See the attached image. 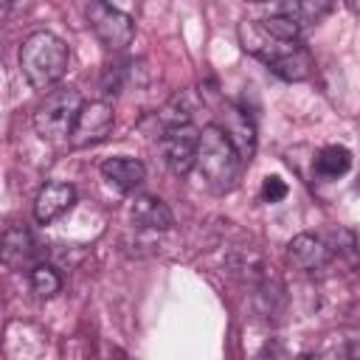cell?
Segmentation results:
<instances>
[{
    "instance_id": "obj_1",
    "label": "cell",
    "mask_w": 360,
    "mask_h": 360,
    "mask_svg": "<svg viewBox=\"0 0 360 360\" xmlns=\"http://www.w3.org/2000/svg\"><path fill=\"white\" fill-rule=\"evenodd\" d=\"M68 45L51 31H34L20 45V70L34 90H48L68 70Z\"/></svg>"
},
{
    "instance_id": "obj_2",
    "label": "cell",
    "mask_w": 360,
    "mask_h": 360,
    "mask_svg": "<svg viewBox=\"0 0 360 360\" xmlns=\"http://www.w3.org/2000/svg\"><path fill=\"white\" fill-rule=\"evenodd\" d=\"M242 155L233 146V141L228 138V132L219 124H208L200 132V152H197V166L202 180L214 188V191H231L236 186L239 177V166H242Z\"/></svg>"
},
{
    "instance_id": "obj_3",
    "label": "cell",
    "mask_w": 360,
    "mask_h": 360,
    "mask_svg": "<svg viewBox=\"0 0 360 360\" xmlns=\"http://www.w3.org/2000/svg\"><path fill=\"white\" fill-rule=\"evenodd\" d=\"M82 112V96L73 87L48 93L34 110V129L42 141H65L73 132V124Z\"/></svg>"
},
{
    "instance_id": "obj_4",
    "label": "cell",
    "mask_w": 360,
    "mask_h": 360,
    "mask_svg": "<svg viewBox=\"0 0 360 360\" xmlns=\"http://www.w3.org/2000/svg\"><path fill=\"white\" fill-rule=\"evenodd\" d=\"M87 22H90L93 34L98 37V42L110 51L127 48L135 37V20L127 11L110 6L107 0H90L87 3Z\"/></svg>"
},
{
    "instance_id": "obj_5",
    "label": "cell",
    "mask_w": 360,
    "mask_h": 360,
    "mask_svg": "<svg viewBox=\"0 0 360 360\" xmlns=\"http://www.w3.org/2000/svg\"><path fill=\"white\" fill-rule=\"evenodd\" d=\"M163 155H166V163L174 174H188L191 166L197 163V152H200V129L191 127L188 121H180V124H172L166 127L163 138Z\"/></svg>"
},
{
    "instance_id": "obj_6",
    "label": "cell",
    "mask_w": 360,
    "mask_h": 360,
    "mask_svg": "<svg viewBox=\"0 0 360 360\" xmlns=\"http://www.w3.org/2000/svg\"><path fill=\"white\" fill-rule=\"evenodd\" d=\"M112 107L107 101H90V104H82V112L73 124V132H70V143L73 146H90L101 138L110 135L112 129Z\"/></svg>"
},
{
    "instance_id": "obj_7",
    "label": "cell",
    "mask_w": 360,
    "mask_h": 360,
    "mask_svg": "<svg viewBox=\"0 0 360 360\" xmlns=\"http://www.w3.org/2000/svg\"><path fill=\"white\" fill-rule=\"evenodd\" d=\"M76 202V188L70 183H45L34 200V217L39 225H51Z\"/></svg>"
},
{
    "instance_id": "obj_8",
    "label": "cell",
    "mask_w": 360,
    "mask_h": 360,
    "mask_svg": "<svg viewBox=\"0 0 360 360\" xmlns=\"http://www.w3.org/2000/svg\"><path fill=\"white\" fill-rule=\"evenodd\" d=\"M329 256H332V248L321 236H315V233H298L287 245V259L298 270H309V273L312 270H323Z\"/></svg>"
},
{
    "instance_id": "obj_9",
    "label": "cell",
    "mask_w": 360,
    "mask_h": 360,
    "mask_svg": "<svg viewBox=\"0 0 360 360\" xmlns=\"http://www.w3.org/2000/svg\"><path fill=\"white\" fill-rule=\"evenodd\" d=\"M101 177L121 194H129L135 188H141V183L146 180V166L135 158L118 155V158H107L101 163Z\"/></svg>"
},
{
    "instance_id": "obj_10",
    "label": "cell",
    "mask_w": 360,
    "mask_h": 360,
    "mask_svg": "<svg viewBox=\"0 0 360 360\" xmlns=\"http://www.w3.org/2000/svg\"><path fill=\"white\" fill-rule=\"evenodd\" d=\"M129 217L138 228H146V231H166V228L174 225V217H172L169 205L160 197H152V194L135 197L132 208H129Z\"/></svg>"
},
{
    "instance_id": "obj_11",
    "label": "cell",
    "mask_w": 360,
    "mask_h": 360,
    "mask_svg": "<svg viewBox=\"0 0 360 360\" xmlns=\"http://www.w3.org/2000/svg\"><path fill=\"white\" fill-rule=\"evenodd\" d=\"M225 124L222 129L228 132V138L233 141V146L239 149L242 160H250L253 158V149H256V129H253V121L248 118L245 110L233 107V104H225Z\"/></svg>"
},
{
    "instance_id": "obj_12",
    "label": "cell",
    "mask_w": 360,
    "mask_h": 360,
    "mask_svg": "<svg viewBox=\"0 0 360 360\" xmlns=\"http://www.w3.org/2000/svg\"><path fill=\"white\" fill-rule=\"evenodd\" d=\"M329 11H332V0H278L276 3V14L290 17L301 28L318 25Z\"/></svg>"
},
{
    "instance_id": "obj_13",
    "label": "cell",
    "mask_w": 360,
    "mask_h": 360,
    "mask_svg": "<svg viewBox=\"0 0 360 360\" xmlns=\"http://www.w3.org/2000/svg\"><path fill=\"white\" fill-rule=\"evenodd\" d=\"M312 169L321 180H338L340 174H346L352 169V152L340 143H329L315 155Z\"/></svg>"
},
{
    "instance_id": "obj_14",
    "label": "cell",
    "mask_w": 360,
    "mask_h": 360,
    "mask_svg": "<svg viewBox=\"0 0 360 360\" xmlns=\"http://www.w3.org/2000/svg\"><path fill=\"white\" fill-rule=\"evenodd\" d=\"M276 76H281L284 82H304L312 73V56L304 45H295L290 53H284L281 59H276L273 65H267Z\"/></svg>"
},
{
    "instance_id": "obj_15",
    "label": "cell",
    "mask_w": 360,
    "mask_h": 360,
    "mask_svg": "<svg viewBox=\"0 0 360 360\" xmlns=\"http://www.w3.org/2000/svg\"><path fill=\"white\" fill-rule=\"evenodd\" d=\"M31 253H34V242H31V233H28L25 228H11V231H6V236H3V259H6L8 264L25 262Z\"/></svg>"
},
{
    "instance_id": "obj_16",
    "label": "cell",
    "mask_w": 360,
    "mask_h": 360,
    "mask_svg": "<svg viewBox=\"0 0 360 360\" xmlns=\"http://www.w3.org/2000/svg\"><path fill=\"white\" fill-rule=\"evenodd\" d=\"M31 287H34V292L39 298H51V295H56L62 290V276L51 264H37L31 270Z\"/></svg>"
},
{
    "instance_id": "obj_17",
    "label": "cell",
    "mask_w": 360,
    "mask_h": 360,
    "mask_svg": "<svg viewBox=\"0 0 360 360\" xmlns=\"http://www.w3.org/2000/svg\"><path fill=\"white\" fill-rule=\"evenodd\" d=\"M262 25H264L273 37L287 39V42H298V39H301V31H304L298 22H292V20L284 17V14H270L267 20H262Z\"/></svg>"
},
{
    "instance_id": "obj_18",
    "label": "cell",
    "mask_w": 360,
    "mask_h": 360,
    "mask_svg": "<svg viewBox=\"0 0 360 360\" xmlns=\"http://www.w3.org/2000/svg\"><path fill=\"white\" fill-rule=\"evenodd\" d=\"M284 197H287V183L281 177H276V174L264 177V183H262V200L264 202H278Z\"/></svg>"
},
{
    "instance_id": "obj_19",
    "label": "cell",
    "mask_w": 360,
    "mask_h": 360,
    "mask_svg": "<svg viewBox=\"0 0 360 360\" xmlns=\"http://www.w3.org/2000/svg\"><path fill=\"white\" fill-rule=\"evenodd\" d=\"M343 6H346L352 14H357V17H360V0H343Z\"/></svg>"
},
{
    "instance_id": "obj_20",
    "label": "cell",
    "mask_w": 360,
    "mask_h": 360,
    "mask_svg": "<svg viewBox=\"0 0 360 360\" xmlns=\"http://www.w3.org/2000/svg\"><path fill=\"white\" fill-rule=\"evenodd\" d=\"M11 3H14V0H3V6H6V8H8V6H11Z\"/></svg>"
},
{
    "instance_id": "obj_21",
    "label": "cell",
    "mask_w": 360,
    "mask_h": 360,
    "mask_svg": "<svg viewBox=\"0 0 360 360\" xmlns=\"http://www.w3.org/2000/svg\"><path fill=\"white\" fill-rule=\"evenodd\" d=\"M250 3H267V0H250Z\"/></svg>"
}]
</instances>
